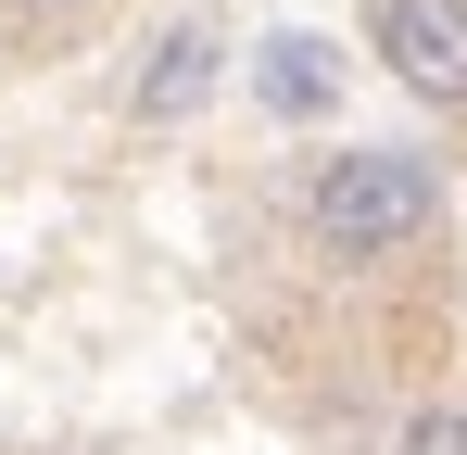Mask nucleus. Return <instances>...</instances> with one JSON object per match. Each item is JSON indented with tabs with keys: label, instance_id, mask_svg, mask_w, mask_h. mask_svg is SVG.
<instances>
[{
	"label": "nucleus",
	"instance_id": "obj_5",
	"mask_svg": "<svg viewBox=\"0 0 467 455\" xmlns=\"http://www.w3.org/2000/svg\"><path fill=\"white\" fill-rule=\"evenodd\" d=\"M442 455H467V405H455V418H442Z\"/></svg>",
	"mask_w": 467,
	"mask_h": 455
},
{
	"label": "nucleus",
	"instance_id": "obj_4",
	"mask_svg": "<svg viewBox=\"0 0 467 455\" xmlns=\"http://www.w3.org/2000/svg\"><path fill=\"white\" fill-rule=\"evenodd\" d=\"M202 89H215V38H202V26H164L152 76H140V114H152V127H177V114H190Z\"/></svg>",
	"mask_w": 467,
	"mask_h": 455
},
{
	"label": "nucleus",
	"instance_id": "obj_3",
	"mask_svg": "<svg viewBox=\"0 0 467 455\" xmlns=\"http://www.w3.org/2000/svg\"><path fill=\"white\" fill-rule=\"evenodd\" d=\"M328 101H341V51L304 38V26L265 38V114H328Z\"/></svg>",
	"mask_w": 467,
	"mask_h": 455
},
{
	"label": "nucleus",
	"instance_id": "obj_2",
	"mask_svg": "<svg viewBox=\"0 0 467 455\" xmlns=\"http://www.w3.org/2000/svg\"><path fill=\"white\" fill-rule=\"evenodd\" d=\"M379 64L417 101H467V0H379Z\"/></svg>",
	"mask_w": 467,
	"mask_h": 455
},
{
	"label": "nucleus",
	"instance_id": "obj_1",
	"mask_svg": "<svg viewBox=\"0 0 467 455\" xmlns=\"http://www.w3.org/2000/svg\"><path fill=\"white\" fill-rule=\"evenodd\" d=\"M304 228L341 266H379V253H404V240L442 228V164L430 152H328L316 190H304Z\"/></svg>",
	"mask_w": 467,
	"mask_h": 455
}]
</instances>
